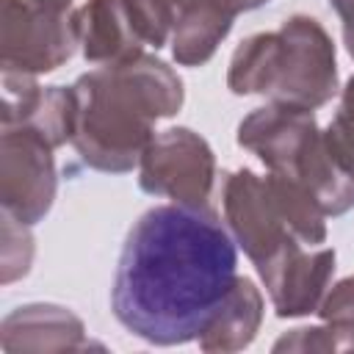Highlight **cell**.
Here are the masks:
<instances>
[{
	"instance_id": "cell-1",
	"label": "cell",
	"mask_w": 354,
	"mask_h": 354,
	"mask_svg": "<svg viewBox=\"0 0 354 354\" xmlns=\"http://www.w3.org/2000/svg\"><path fill=\"white\" fill-rule=\"evenodd\" d=\"M235 279V238L210 205H158L124 238L111 310L130 335L183 346L199 337Z\"/></svg>"
},
{
	"instance_id": "cell-2",
	"label": "cell",
	"mask_w": 354,
	"mask_h": 354,
	"mask_svg": "<svg viewBox=\"0 0 354 354\" xmlns=\"http://www.w3.org/2000/svg\"><path fill=\"white\" fill-rule=\"evenodd\" d=\"M75 91L72 147L97 171L124 174L155 138V122L183 108L180 75L152 53H138L116 64L80 75Z\"/></svg>"
},
{
	"instance_id": "cell-3",
	"label": "cell",
	"mask_w": 354,
	"mask_h": 354,
	"mask_svg": "<svg viewBox=\"0 0 354 354\" xmlns=\"http://www.w3.org/2000/svg\"><path fill=\"white\" fill-rule=\"evenodd\" d=\"M227 88L238 97L263 94L310 111L326 105L337 91L332 36L307 14L288 17L279 30L252 33L230 58Z\"/></svg>"
},
{
	"instance_id": "cell-4",
	"label": "cell",
	"mask_w": 354,
	"mask_h": 354,
	"mask_svg": "<svg viewBox=\"0 0 354 354\" xmlns=\"http://www.w3.org/2000/svg\"><path fill=\"white\" fill-rule=\"evenodd\" d=\"M221 205L235 243L254 266L290 241L310 249L326 241V216L313 196L285 174L268 171L260 177L252 169H235L224 177Z\"/></svg>"
},
{
	"instance_id": "cell-5",
	"label": "cell",
	"mask_w": 354,
	"mask_h": 354,
	"mask_svg": "<svg viewBox=\"0 0 354 354\" xmlns=\"http://www.w3.org/2000/svg\"><path fill=\"white\" fill-rule=\"evenodd\" d=\"M77 47L72 14L53 11L36 0H3L0 8V69L14 75H44L64 66Z\"/></svg>"
},
{
	"instance_id": "cell-6",
	"label": "cell",
	"mask_w": 354,
	"mask_h": 354,
	"mask_svg": "<svg viewBox=\"0 0 354 354\" xmlns=\"http://www.w3.org/2000/svg\"><path fill=\"white\" fill-rule=\"evenodd\" d=\"M216 183V155L191 127L155 133L138 160V185L152 196L177 205H210Z\"/></svg>"
},
{
	"instance_id": "cell-7",
	"label": "cell",
	"mask_w": 354,
	"mask_h": 354,
	"mask_svg": "<svg viewBox=\"0 0 354 354\" xmlns=\"http://www.w3.org/2000/svg\"><path fill=\"white\" fill-rule=\"evenodd\" d=\"M53 144L30 127H0V202L3 213L33 227L58 191Z\"/></svg>"
},
{
	"instance_id": "cell-8",
	"label": "cell",
	"mask_w": 354,
	"mask_h": 354,
	"mask_svg": "<svg viewBox=\"0 0 354 354\" xmlns=\"http://www.w3.org/2000/svg\"><path fill=\"white\" fill-rule=\"evenodd\" d=\"M254 268L268 290L274 313L279 318H299L318 313L335 274V249H310L299 241H290Z\"/></svg>"
},
{
	"instance_id": "cell-9",
	"label": "cell",
	"mask_w": 354,
	"mask_h": 354,
	"mask_svg": "<svg viewBox=\"0 0 354 354\" xmlns=\"http://www.w3.org/2000/svg\"><path fill=\"white\" fill-rule=\"evenodd\" d=\"M0 127H30L55 149L72 141L75 133V91L72 86H39L36 75L3 72Z\"/></svg>"
},
{
	"instance_id": "cell-10",
	"label": "cell",
	"mask_w": 354,
	"mask_h": 354,
	"mask_svg": "<svg viewBox=\"0 0 354 354\" xmlns=\"http://www.w3.org/2000/svg\"><path fill=\"white\" fill-rule=\"evenodd\" d=\"M318 133L315 113L310 108L288 105V102H266L254 108L238 124V147L254 152L268 171L290 174L296 158L307 147V141Z\"/></svg>"
},
{
	"instance_id": "cell-11",
	"label": "cell",
	"mask_w": 354,
	"mask_h": 354,
	"mask_svg": "<svg viewBox=\"0 0 354 354\" xmlns=\"http://www.w3.org/2000/svg\"><path fill=\"white\" fill-rule=\"evenodd\" d=\"M0 346L8 354L86 348L83 321L58 304H25L3 318Z\"/></svg>"
},
{
	"instance_id": "cell-12",
	"label": "cell",
	"mask_w": 354,
	"mask_h": 354,
	"mask_svg": "<svg viewBox=\"0 0 354 354\" xmlns=\"http://www.w3.org/2000/svg\"><path fill=\"white\" fill-rule=\"evenodd\" d=\"M69 14L77 47L88 64L105 66L144 53V44L136 36L122 0H86Z\"/></svg>"
},
{
	"instance_id": "cell-13",
	"label": "cell",
	"mask_w": 354,
	"mask_h": 354,
	"mask_svg": "<svg viewBox=\"0 0 354 354\" xmlns=\"http://www.w3.org/2000/svg\"><path fill=\"white\" fill-rule=\"evenodd\" d=\"M263 324V293L249 277H238L221 304L199 332V348L207 354H232L246 348Z\"/></svg>"
},
{
	"instance_id": "cell-14",
	"label": "cell",
	"mask_w": 354,
	"mask_h": 354,
	"mask_svg": "<svg viewBox=\"0 0 354 354\" xmlns=\"http://www.w3.org/2000/svg\"><path fill=\"white\" fill-rule=\"evenodd\" d=\"M288 177L296 180L313 196L324 216H343L354 207V180L332 158L324 141V130H318L307 141Z\"/></svg>"
},
{
	"instance_id": "cell-15",
	"label": "cell",
	"mask_w": 354,
	"mask_h": 354,
	"mask_svg": "<svg viewBox=\"0 0 354 354\" xmlns=\"http://www.w3.org/2000/svg\"><path fill=\"white\" fill-rule=\"evenodd\" d=\"M235 17L218 8H185L174 17L171 55L180 66H202L232 30Z\"/></svg>"
},
{
	"instance_id": "cell-16",
	"label": "cell",
	"mask_w": 354,
	"mask_h": 354,
	"mask_svg": "<svg viewBox=\"0 0 354 354\" xmlns=\"http://www.w3.org/2000/svg\"><path fill=\"white\" fill-rule=\"evenodd\" d=\"M274 351H354V326L332 324L290 329L274 343Z\"/></svg>"
},
{
	"instance_id": "cell-17",
	"label": "cell",
	"mask_w": 354,
	"mask_h": 354,
	"mask_svg": "<svg viewBox=\"0 0 354 354\" xmlns=\"http://www.w3.org/2000/svg\"><path fill=\"white\" fill-rule=\"evenodd\" d=\"M122 6L144 47L160 50L166 41H171L174 11L166 0H122Z\"/></svg>"
},
{
	"instance_id": "cell-18",
	"label": "cell",
	"mask_w": 354,
	"mask_h": 354,
	"mask_svg": "<svg viewBox=\"0 0 354 354\" xmlns=\"http://www.w3.org/2000/svg\"><path fill=\"white\" fill-rule=\"evenodd\" d=\"M324 141H326L332 158L354 180V75L346 80V86L340 91V108L332 116L329 127L324 130Z\"/></svg>"
},
{
	"instance_id": "cell-19",
	"label": "cell",
	"mask_w": 354,
	"mask_h": 354,
	"mask_svg": "<svg viewBox=\"0 0 354 354\" xmlns=\"http://www.w3.org/2000/svg\"><path fill=\"white\" fill-rule=\"evenodd\" d=\"M0 257H3V268H0V279L3 285L25 277L30 271V260H33V235L28 230V224L17 221L14 216L3 213V243H0Z\"/></svg>"
},
{
	"instance_id": "cell-20",
	"label": "cell",
	"mask_w": 354,
	"mask_h": 354,
	"mask_svg": "<svg viewBox=\"0 0 354 354\" xmlns=\"http://www.w3.org/2000/svg\"><path fill=\"white\" fill-rule=\"evenodd\" d=\"M318 315L332 324L354 326V277H346L329 288V293L324 296V301L318 307Z\"/></svg>"
},
{
	"instance_id": "cell-21",
	"label": "cell",
	"mask_w": 354,
	"mask_h": 354,
	"mask_svg": "<svg viewBox=\"0 0 354 354\" xmlns=\"http://www.w3.org/2000/svg\"><path fill=\"white\" fill-rule=\"evenodd\" d=\"M166 3L171 6L174 17L180 11H185V8H218V11L230 14V17H238L243 11H254V8L266 6L271 0H166Z\"/></svg>"
},
{
	"instance_id": "cell-22",
	"label": "cell",
	"mask_w": 354,
	"mask_h": 354,
	"mask_svg": "<svg viewBox=\"0 0 354 354\" xmlns=\"http://www.w3.org/2000/svg\"><path fill=\"white\" fill-rule=\"evenodd\" d=\"M329 6H332V8H335V14L340 17L343 44H346L348 55L354 58V0H329Z\"/></svg>"
},
{
	"instance_id": "cell-23",
	"label": "cell",
	"mask_w": 354,
	"mask_h": 354,
	"mask_svg": "<svg viewBox=\"0 0 354 354\" xmlns=\"http://www.w3.org/2000/svg\"><path fill=\"white\" fill-rule=\"evenodd\" d=\"M36 3L44 8H53V11H69V6H72V0H36Z\"/></svg>"
}]
</instances>
